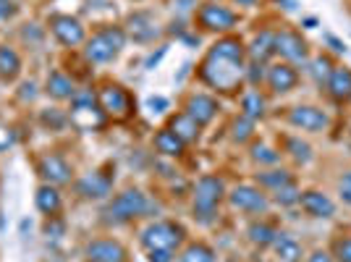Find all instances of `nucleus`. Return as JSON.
Here are the masks:
<instances>
[{
  "instance_id": "1",
  "label": "nucleus",
  "mask_w": 351,
  "mask_h": 262,
  "mask_svg": "<svg viewBox=\"0 0 351 262\" xmlns=\"http://www.w3.org/2000/svg\"><path fill=\"white\" fill-rule=\"evenodd\" d=\"M244 53L247 47L236 37H223L210 47L202 66H199V79L207 87L218 89V92H234L239 89L244 79Z\"/></svg>"
},
{
  "instance_id": "2",
  "label": "nucleus",
  "mask_w": 351,
  "mask_h": 262,
  "mask_svg": "<svg viewBox=\"0 0 351 262\" xmlns=\"http://www.w3.org/2000/svg\"><path fill=\"white\" fill-rule=\"evenodd\" d=\"M226 197V184L220 176H202L194 187V218L202 220V223H210L218 204L223 202Z\"/></svg>"
},
{
  "instance_id": "3",
  "label": "nucleus",
  "mask_w": 351,
  "mask_h": 262,
  "mask_svg": "<svg viewBox=\"0 0 351 262\" xmlns=\"http://www.w3.org/2000/svg\"><path fill=\"white\" fill-rule=\"evenodd\" d=\"M123 45H126V32L121 27H105L103 32H97L95 37L87 40L84 56L92 63H110L123 50Z\"/></svg>"
},
{
  "instance_id": "4",
  "label": "nucleus",
  "mask_w": 351,
  "mask_h": 262,
  "mask_svg": "<svg viewBox=\"0 0 351 262\" xmlns=\"http://www.w3.org/2000/svg\"><path fill=\"white\" fill-rule=\"evenodd\" d=\"M184 241V228L178 223H171V220H158V223H149L145 231H142V247L147 252H155V249H173L181 247Z\"/></svg>"
},
{
  "instance_id": "5",
  "label": "nucleus",
  "mask_w": 351,
  "mask_h": 262,
  "mask_svg": "<svg viewBox=\"0 0 351 262\" xmlns=\"http://www.w3.org/2000/svg\"><path fill=\"white\" fill-rule=\"evenodd\" d=\"M147 210H149V200L139 189H126L121 191L113 202L108 204L105 215L113 223H126V220L142 218Z\"/></svg>"
},
{
  "instance_id": "6",
  "label": "nucleus",
  "mask_w": 351,
  "mask_h": 262,
  "mask_svg": "<svg viewBox=\"0 0 351 262\" xmlns=\"http://www.w3.org/2000/svg\"><path fill=\"white\" fill-rule=\"evenodd\" d=\"M69 118H71V123L79 131H95L105 123V110L100 108L97 97L92 92H87V95H76L73 97Z\"/></svg>"
},
{
  "instance_id": "7",
  "label": "nucleus",
  "mask_w": 351,
  "mask_h": 262,
  "mask_svg": "<svg viewBox=\"0 0 351 262\" xmlns=\"http://www.w3.org/2000/svg\"><path fill=\"white\" fill-rule=\"evenodd\" d=\"M273 50H276L286 63H307V58H309V47H307V43L302 40V34L289 32V29L278 32V34L273 37Z\"/></svg>"
},
{
  "instance_id": "8",
  "label": "nucleus",
  "mask_w": 351,
  "mask_h": 262,
  "mask_svg": "<svg viewBox=\"0 0 351 262\" xmlns=\"http://www.w3.org/2000/svg\"><path fill=\"white\" fill-rule=\"evenodd\" d=\"M197 21L207 32H228L236 27V14L226 5H218V3H205L197 11Z\"/></svg>"
},
{
  "instance_id": "9",
  "label": "nucleus",
  "mask_w": 351,
  "mask_h": 262,
  "mask_svg": "<svg viewBox=\"0 0 351 262\" xmlns=\"http://www.w3.org/2000/svg\"><path fill=\"white\" fill-rule=\"evenodd\" d=\"M160 34H162V29H160V24H158V19L152 14H147V11L132 14L129 21H126V37H132L134 43L149 45V43H155Z\"/></svg>"
},
{
  "instance_id": "10",
  "label": "nucleus",
  "mask_w": 351,
  "mask_h": 262,
  "mask_svg": "<svg viewBox=\"0 0 351 262\" xmlns=\"http://www.w3.org/2000/svg\"><path fill=\"white\" fill-rule=\"evenodd\" d=\"M97 102H100V108L105 110V116H113V118L132 116V97H129L126 89L118 87V84H108V87L100 89Z\"/></svg>"
},
{
  "instance_id": "11",
  "label": "nucleus",
  "mask_w": 351,
  "mask_h": 262,
  "mask_svg": "<svg viewBox=\"0 0 351 262\" xmlns=\"http://www.w3.org/2000/svg\"><path fill=\"white\" fill-rule=\"evenodd\" d=\"M228 202H231L234 210L254 213V215H257V213H267V207H270V200H267L257 187H249V184L236 187V189L228 194Z\"/></svg>"
},
{
  "instance_id": "12",
  "label": "nucleus",
  "mask_w": 351,
  "mask_h": 262,
  "mask_svg": "<svg viewBox=\"0 0 351 262\" xmlns=\"http://www.w3.org/2000/svg\"><path fill=\"white\" fill-rule=\"evenodd\" d=\"M50 29L58 37V43L66 45V47H76V45L84 43V27H82V21L73 19V16L56 14L50 19Z\"/></svg>"
},
{
  "instance_id": "13",
  "label": "nucleus",
  "mask_w": 351,
  "mask_h": 262,
  "mask_svg": "<svg viewBox=\"0 0 351 262\" xmlns=\"http://www.w3.org/2000/svg\"><path fill=\"white\" fill-rule=\"evenodd\" d=\"M289 121H291V126L302 131H325L328 129V123H330V118L325 116V110L320 108H315V105H296L291 113H289Z\"/></svg>"
},
{
  "instance_id": "14",
  "label": "nucleus",
  "mask_w": 351,
  "mask_h": 262,
  "mask_svg": "<svg viewBox=\"0 0 351 262\" xmlns=\"http://www.w3.org/2000/svg\"><path fill=\"white\" fill-rule=\"evenodd\" d=\"M299 204H302V210L312 215V218H333L336 215V204L333 200L328 197V194H322L317 189H309V191H302V197H299Z\"/></svg>"
},
{
  "instance_id": "15",
  "label": "nucleus",
  "mask_w": 351,
  "mask_h": 262,
  "mask_svg": "<svg viewBox=\"0 0 351 262\" xmlns=\"http://www.w3.org/2000/svg\"><path fill=\"white\" fill-rule=\"evenodd\" d=\"M37 168H40V176L50 187H60V184L71 181V165L63 160L60 155H45Z\"/></svg>"
},
{
  "instance_id": "16",
  "label": "nucleus",
  "mask_w": 351,
  "mask_h": 262,
  "mask_svg": "<svg viewBox=\"0 0 351 262\" xmlns=\"http://www.w3.org/2000/svg\"><path fill=\"white\" fill-rule=\"evenodd\" d=\"M89 262H123L126 260V249L113 239H97L87 244Z\"/></svg>"
},
{
  "instance_id": "17",
  "label": "nucleus",
  "mask_w": 351,
  "mask_h": 262,
  "mask_svg": "<svg viewBox=\"0 0 351 262\" xmlns=\"http://www.w3.org/2000/svg\"><path fill=\"white\" fill-rule=\"evenodd\" d=\"M296 82H299V73H296V69H293L291 63H276V66L267 69V84H270L273 92H278V95L291 92L296 87Z\"/></svg>"
},
{
  "instance_id": "18",
  "label": "nucleus",
  "mask_w": 351,
  "mask_h": 262,
  "mask_svg": "<svg viewBox=\"0 0 351 262\" xmlns=\"http://www.w3.org/2000/svg\"><path fill=\"white\" fill-rule=\"evenodd\" d=\"M110 187H113L110 176L103 174H87L76 181V191L82 197H87V200H103V197L110 194Z\"/></svg>"
},
{
  "instance_id": "19",
  "label": "nucleus",
  "mask_w": 351,
  "mask_h": 262,
  "mask_svg": "<svg viewBox=\"0 0 351 262\" xmlns=\"http://www.w3.org/2000/svg\"><path fill=\"white\" fill-rule=\"evenodd\" d=\"M186 113H189L199 126H207L213 118L218 116V100L210 95H191L186 102Z\"/></svg>"
},
{
  "instance_id": "20",
  "label": "nucleus",
  "mask_w": 351,
  "mask_h": 262,
  "mask_svg": "<svg viewBox=\"0 0 351 262\" xmlns=\"http://www.w3.org/2000/svg\"><path fill=\"white\" fill-rule=\"evenodd\" d=\"M273 252L278 262H302V244L293 239L291 233H280L273 241Z\"/></svg>"
},
{
  "instance_id": "21",
  "label": "nucleus",
  "mask_w": 351,
  "mask_h": 262,
  "mask_svg": "<svg viewBox=\"0 0 351 262\" xmlns=\"http://www.w3.org/2000/svg\"><path fill=\"white\" fill-rule=\"evenodd\" d=\"M168 129L173 131L176 136L186 145V142H194V139L199 136V129H202V126H199L189 113H178L176 118H171V126H168Z\"/></svg>"
},
{
  "instance_id": "22",
  "label": "nucleus",
  "mask_w": 351,
  "mask_h": 262,
  "mask_svg": "<svg viewBox=\"0 0 351 262\" xmlns=\"http://www.w3.org/2000/svg\"><path fill=\"white\" fill-rule=\"evenodd\" d=\"M47 95L56 97V100H73L76 97V89H73V82L60 71H53L47 76Z\"/></svg>"
},
{
  "instance_id": "23",
  "label": "nucleus",
  "mask_w": 351,
  "mask_h": 262,
  "mask_svg": "<svg viewBox=\"0 0 351 262\" xmlns=\"http://www.w3.org/2000/svg\"><path fill=\"white\" fill-rule=\"evenodd\" d=\"M325 84H328V92H330L336 100H349V95H351V71H349V69H333Z\"/></svg>"
},
{
  "instance_id": "24",
  "label": "nucleus",
  "mask_w": 351,
  "mask_h": 262,
  "mask_svg": "<svg viewBox=\"0 0 351 262\" xmlns=\"http://www.w3.org/2000/svg\"><path fill=\"white\" fill-rule=\"evenodd\" d=\"M34 202H37V210H40V213H45V215L53 218V215L60 210V194L56 187L45 184V187H40L37 194H34Z\"/></svg>"
},
{
  "instance_id": "25",
  "label": "nucleus",
  "mask_w": 351,
  "mask_h": 262,
  "mask_svg": "<svg viewBox=\"0 0 351 262\" xmlns=\"http://www.w3.org/2000/svg\"><path fill=\"white\" fill-rule=\"evenodd\" d=\"M273 32H260L254 40H252V47H247L249 58L254 60V63H265V60L270 58L276 50H273Z\"/></svg>"
},
{
  "instance_id": "26",
  "label": "nucleus",
  "mask_w": 351,
  "mask_h": 262,
  "mask_svg": "<svg viewBox=\"0 0 351 262\" xmlns=\"http://www.w3.org/2000/svg\"><path fill=\"white\" fill-rule=\"evenodd\" d=\"M21 71V58L14 47L3 45L0 47V79H16Z\"/></svg>"
},
{
  "instance_id": "27",
  "label": "nucleus",
  "mask_w": 351,
  "mask_h": 262,
  "mask_svg": "<svg viewBox=\"0 0 351 262\" xmlns=\"http://www.w3.org/2000/svg\"><path fill=\"white\" fill-rule=\"evenodd\" d=\"M155 147H158V152L168 155V158H178V155L184 152V142H181L171 129H162L160 134L155 136Z\"/></svg>"
},
{
  "instance_id": "28",
  "label": "nucleus",
  "mask_w": 351,
  "mask_h": 262,
  "mask_svg": "<svg viewBox=\"0 0 351 262\" xmlns=\"http://www.w3.org/2000/svg\"><path fill=\"white\" fill-rule=\"evenodd\" d=\"M247 236H249V241L257 244V247H273V241H276L278 231H276L273 226H267V223H252Z\"/></svg>"
},
{
  "instance_id": "29",
  "label": "nucleus",
  "mask_w": 351,
  "mask_h": 262,
  "mask_svg": "<svg viewBox=\"0 0 351 262\" xmlns=\"http://www.w3.org/2000/svg\"><path fill=\"white\" fill-rule=\"evenodd\" d=\"M241 116L249 118V121H257V118L265 116V97L260 92H247L241 97Z\"/></svg>"
},
{
  "instance_id": "30",
  "label": "nucleus",
  "mask_w": 351,
  "mask_h": 262,
  "mask_svg": "<svg viewBox=\"0 0 351 262\" xmlns=\"http://www.w3.org/2000/svg\"><path fill=\"white\" fill-rule=\"evenodd\" d=\"M178 262H215V252L202 241H197L178 254Z\"/></svg>"
},
{
  "instance_id": "31",
  "label": "nucleus",
  "mask_w": 351,
  "mask_h": 262,
  "mask_svg": "<svg viewBox=\"0 0 351 262\" xmlns=\"http://www.w3.org/2000/svg\"><path fill=\"white\" fill-rule=\"evenodd\" d=\"M293 178L289 171H265V174H257V184L260 187H265V189H280V187H286V184H291Z\"/></svg>"
},
{
  "instance_id": "32",
  "label": "nucleus",
  "mask_w": 351,
  "mask_h": 262,
  "mask_svg": "<svg viewBox=\"0 0 351 262\" xmlns=\"http://www.w3.org/2000/svg\"><path fill=\"white\" fill-rule=\"evenodd\" d=\"M286 150L291 152V158L296 163H309L312 160V147L307 142H302V139H286Z\"/></svg>"
},
{
  "instance_id": "33",
  "label": "nucleus",
  "mask_w": 351,
  "mask_h": 262,
  "mask_svg": "<svg viewBox=\"0 0 351 262\" xmlns=\"http://www.w3.org/2000/svg\"><path fill=\"white\" fill-rule=\"evenodd\" d=\"M252 134H254V121H249V118H236L234 121V142H239V145H244V142H249L252 139Z\"/></svg>"
},
{
  "instance_id": "34",
  "label": "nucleus",
  "mask_w": 351,
  "mask_h": 262,
  "mask_svg": "<svg viewBox=\"0 0 351 262\" xmlns=\"http://www.w3.org/2000/svg\"><path fill=\"white\" fill-rule=\"evenodd\" d=\"M276 194V202L283 204V207H291V204H299V197H302V191L296 189V184H286V187H280V189L273 191Z\"/></svg>"
},
{
  "instance_id": "35",
  "label": "nucleus",
  "mask_w": 351,
  "mask_h": 262,
  "mask_svg": "<svg viewBox=\"0 0 351 262\" xmlns=\"http://www.w3.org/2000/svg\"><path fill=\"white\" fill-rule=\"evenodd\" d=\"M252 158L257 163H267V165H276V163L280 160V155L273 150V147L267 145H254L252 147Z\"/></svg>"
},
{
  "instance_id": "36",
  "label": "nucleus",
  "mask_w": 351,
  "mask_h": 262,
  "mask_svg": "<svg viewBox=\"0 0 351 262\" xmlns=\"http://www.w3.org/2000/svg\"><path fill=\"white\" fill-rule=\"evenodd\" d=\"M309 71H312V76L322 84V82H328V76H330V71H333V63L320 56V58L312 60V69H309Z\"/></svg>"
},
{
  "instance_id": "37",
  "label": "nucleus",
  "mask_w": 351,
  "mask_h": 262,
  "mask_svg": "<svg viewBox=\"0 0 351 262\" xmlns=\"http://www.w3.org/2000/svg\"><path fill=\"white\" fill-rule=\"evenodd\" d=\"M333 257L338 262H351V236H341L333 241Z\"/></svg>"
},
{
  "instance_id": "38",
  "label": "nucleus",
  "mask_w": 351,
  "mask_h": 262,
  "mask_svg": "<svg viewBox=\"0 0 351 262\" xmlns=\"http://www.w3.org/2000/svg\"><path fill=\"white\" fill-rule=\"evenodd\" d=\"M43 123L50 126V129H63L66 126V116L60 113L58 108H47V110H43Z\"/></svg>"
},
{
  "instance_id": "39",
  "label": "nucleus",
  "mask_w": 351,
  "mask_h": 262,
  "mask_svg": "<svg viewBox=\"0 0 351 262\" xmlns=\"http://www.w3.org/2000/svg\"><path fill=\"white\" fill-rule=\"evenodd\" d=\"M338 197H341V202L351 207V171H346L338 178Z\"/></svg>"
},
{
  "instance_id": "40",
  "label": "nucleus",
  "mask_w": 351,
  "mask_h": 262,
  "mask_svg": "<svg viewBox=\"0 0 351 262\" xmlns=\"http://www.w3.org/2000/svg\"><path fill=\"white\" fill-rule=\"evenodd\" d=\"M147 110L149 113H162V110H168V100L160 95H152V97H147Z\"/></svg>"
},
{
  "instance_id": "41",
  "label": "nucleus",
  "mask_w": 351,
  "mask_h": 262,
  "mask_svg": "<svg viewBox=\"0 0 351 262\" xmlns=\"http://www.w3.org/2000/svg\"><path fill=\"white\" fill-rule=\"evenodd\" d=\"M19 14V5H16V0H0V21H5V19H14Z\"/></svg>"
},
{
  "instance_id": "42",
  "label": "nucleus",
  "mask_w": 351,
  "mask_h": 262,
  "mask_svg": "<svg viewBox=\"0 0 351 262\" xmlns=\"http://www.w3.org/2000/svg\"><path fill=\"white\" fill-rule=\"evenodd\" d=\"M149 262H173V252L168 249H155V252H147Z\"/></svg>"
},
{
  "instance_id": "43",
  "label": "nucleus",
  "mask_w": 351,
  "mask_h": 262,
  "mask_svg": "<svg viewBox=\"0 0 351 262\" xmlns=\"http://www.w3.org/2000/svg\"><path fill=\"white\" fill-rule=\"evenodd\" d=\"M11 145H14V131L5 129V126H0V152L8 150Z\"/></svg>"
},
{
  "instance_id": "44",
  "label": "nucleus",
  "mask_w": 351,
  "mask_h": 262,
  "mask_svg": "<svg viewBox=\"0 0 351 262\" xmlns=\"http://www.w3.org/2000/svg\"><path fill=\"white\" fill-rule=\"evenodd\" d=\"M249 69H252V71H249V82H252V84H257V82L263 79L265 63H254V60H252V66H249Z\"/></svg>"
},
{
  "instance_id": "45",
  "label": "nucleus",
  "mask_w": 351,
  "mask_h": 262,
  "mask_svg": "<svg viewBox=\"0 0 351 262\" xmlns=\"http://www.w3.org/2000/svg\"><path fill=\"white\" fill-rule=\"evenodd\" d=\"M34 89H37V84H34V82H27V84L21 87V100H29V102L34 100V97H37Z\"/></svg>"
},
{
  "instance_id": "46",
  "label": "nucleus",
  "mask_w": 351,
  "mask_h": 262,
  "mask_svg": "<svg viewBox=\"0 0 351 262\" xmlns=\"http://www.w3.org/2000/svg\"><path fill=\"white\" fill-rule=\"evenodd\" d=\"M45 233L53 236V239H58L60 233H63V223H47V226H45Z\"/></svg>"
},
{
  "instance_id": "47",
  "label": "nucleus",
  "mask_w": 351,
  "mask_h": 262,
  "mask_svg": "<svg viewBox=\"0 0 351 262\" xmlns=\"http://www.w3.org/2000/svg\"><path fill=\"white\" fill-rule=\"evenodd\" d=\"M307 262H333V254H328V252L317 249V252H315V254H312Z\"/></svg>"
},
{
  "instance_id": "48",
  "label": "nucleus",
  "mask_w": 351,
  "mask_h": 262,
  "mask_svg": "<svg viewBox=\"0 0 351 262\" xmlns=\"http://www.w3.org/2000/svg\"><path fill=\"white\" fill-rule=\"evenodd\" d=\"M162 56H165V47H160V50H158V56H149V58H147V69H155V66L160 63Z\"/></svg>"
},
{
  "instance_id": "49",
  "label": "nucleus",
  "mask_w": 351,
  "mask_h": 262,
  "mask_svg": "<svg viewBox=\"0 0 351 262\" xmlns=\"http://www.w3.org/2000/svg\"><path fill=\"white\" fill-rule=\"evenodd\" d=\"M328 43L333 45V47H336L338 53H346V45L341 43V40H336V37H328Z\"/></svg>"
},
{
  "instance_id": "50",
  "label": "nucleus",
  "mask_w": 351,
  "mask_h": 262,
  "mask_svg": "<svg viewBox=\"0 0 351 262\" xmlns=\"http://www.w3.org/2000/svg\"><path fill=\"white\" fill-rule=\"evenodd\" d=\"M236 3H239V5H254L257 0H236Z\"/></svg>"
},
{
  "instance_id": "51",
  "label": "nucleus",
  "mask_w": 351,
  "mask_h": 262,
  "mask_svg": "<svg viewBox=\"0 0 351 262\" xmlns=\"http://www.w3.org/2000/svg\"><path fill=\"white\" fill-rule=\"evenodd\" d=\"M228 262H239V260H228Z\"/></svg>"
},
{
  "instance_id": "52",
  "label": "nucleus",
  "mask_w": 351,
  "mask_h": 262,
  "mask_svg": "<svg viewBox=\"0 0 351 262\" xmlns=\"http://www.w3.org/2000/svg\"><path fill=\"white\" fill-rule=\"evenodd\" d=\"M349 102H351V95H349Z\"/></svg>"
}]
</instances>
